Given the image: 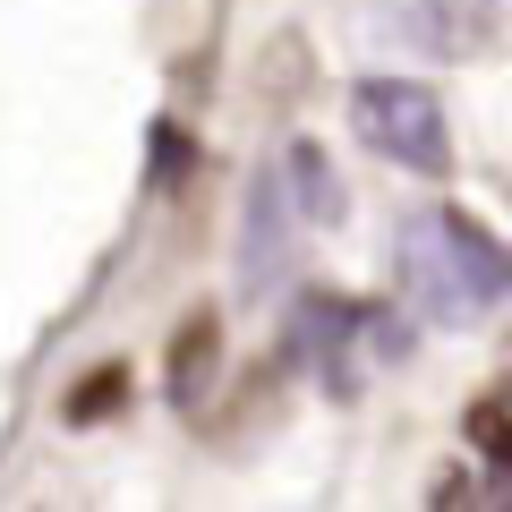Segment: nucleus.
<instances>
[{
	"mask_svg": "<svg viewBox=\"0 0 512 512\" xmlns=\"http://www.w3.org/2000/svg\"><path fill=\"white\" fill-rule=\"evenodd\" d=\"M393 265H402V291L427 325H478L512 299V256L504 239H487L461 205L436 214H410L393 231Z\"/></svg>",
	"mask_w": 512,
	"mask_h": 512,
	"instance_id": "obj_1",
	"label": "nucleus"
},
{
	"mask_svg": "<svg viewBox=\"0 0 512 512\" xmlns=\"http://www.w3.org/2000/svg\"><path fill=\"white\" fill-rule=\"evenodd\" d=\"M350 137L367 154H384L393 171H419V180H444L453 171V128H444V103L410 77H359L350 86Z\"/></svg>",
	"mask_w": 512,
	"mask_h": 512,
	"instance_id": "obj_2",
	"label": "nucleus"
},
{
	"mask_svg": "<svg viewBox=\"0 0 512 512\" xmlns=\"http://www.w3.org/2000/svg\"><path fill=\"white\" fill-rule=\"evenodd\" d=\"M299 231H308V214H299L282 163H265L248 180V222H239V291L248 299L282 291V282L299 274Z\"/></svg>",
	"mask_w": 512,
	"mask_h": 512,
	"instance_id": "obj_3",
	"label": "nucleus"
},
{
	"mask_svg": "<svg viewBox=\"0 0 512 512\" xmlns=\"http://www.w3.org/2000/svg\"><path fill=\"white\" fill-rule=\"evenodd\" d=\"M359 342H384V316L350 308V299H333V291H308L291 308V350H299V367L325 384L333 402L359 393Z\"/></svg>",
	"mask_w": 512,
	"mask_h": 512,
	"instance_id": "obj_4",
	"label": "nucleus"
},
{
	"mask_svg": "<svg viewBox=\"0 0 512 512\" xmlns=\"http://www.w3.org/2000/svg\"><path fill=\"white\" fill-rule=\"evenodd\" d=\"M367 18L384 35H402L410 52H427V60H478L504 35V9L495 0H367Z\"/></svg>",
	"mask_w": 512,
	"mask_h": 512,
	"instance_id": "obj_5",
	"label": "nucleus"
},
{
	"mask_svg": "<svg viewBox=\"0 0 512 512\" xmlns=\"http://www.w3.org/2000/svg\"><path fill=\"white\" fill-rule=\"evenodd\" d=\"M214 350H222V316H214V308L180 316V333H171V402H180V410L205 393V376H214Z\"/></svg>",
	"mask_w": 512,
	"mask_h": 512,
	"instance_id": "obj_6",
	"label": "nucleus"
},
{
	"mask_svg": "<svg viewBox=\"0 0 512 512\" xmlns=\"http://www.w3.org/2000/svg\"><path fill=\"white\" fill-rule=\"evenodd\" d=\"M282 180H291V197H299V214H308V222H342V180H333V163L316 146L282 154Z\"/></svg>",
	"mask_w": 512,
	"mask_h": 512,
	"instance_id": "obj_7",
	"label": "nucleus"
},
{
	"mask_svg": "<svg viewBox=\"0 0 512 512\" xmlns=\"http://www.w3.org/2000/svg\"><path fill=\"white\" fill-rule=\"evenodd\" d=\"M120 402H128V367H94L69 402H60V419L69 427H103V410H120Z\"/></svg>",
	"mask_w": 512,
	"mask_h": 512,
	"instance_id": "obj_8",
	"label": "nucleus"
},
{
	"mask_svg": "<svg viewBox=\"0 0 512 512\" xmlns=\"http://www.w3.org/2000/svg\"><path fill=\"white\" fill-rule=\"evenodd\" d=\"M470 444H478V453L495 461V470H504V487H512V410L478 402V410H470Z\"/></svg>",
	"mask_w": 512,
	"mask_h": 512,
	"instance_id": "obj_9",
	"label": "nucleus"
}]
</instances>
